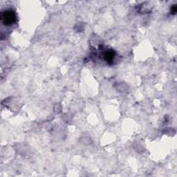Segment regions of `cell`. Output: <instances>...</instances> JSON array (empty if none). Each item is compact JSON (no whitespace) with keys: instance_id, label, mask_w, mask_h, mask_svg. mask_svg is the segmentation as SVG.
I'll use <instances>...</instances> for the list:
<instances>
[{"instance_id":"6da1fadb","label":"cell","mask_w":177,"mask_h":177,"mask_svg":"<svg viewBox=\"0 0 177 177\" xmlns=\"http://www.w3.org/2000/svg\"><path fill=\"white\" fill-rule=\"evenodd\" d=\"M2 21L5 24L9 25L15 21V15L11 11H6L2 13Z\"/></svg>"},{"instance_id":"7a4b0ae2","label":"cell","mask_w":177,"mask_h":177,"mask_svg":"<svg viewBox=\"0 0 177 177\" xmlns=\"http://www.w3.org/2000/svg\"><path fill=\"white\" fill-rule=\"evenodd\" d=\"M114 53L112 51H108L105 53V58L107 62H111L114 58Z\"/></svg>"},{"instance_id":"3957f363","label":"cell","mask_w":177,"mask_h":177,"mask_svg":"<svg viewBox=\"0 0 177 177\" xmlns=\"http://www.w3.org/2000/svg\"><path fill=\"white\" fill-rule=\"evenodd\" d=\"M172 13H176V11H177L176 6H173V7H172Z\"/></svg>"}]
</instances>
